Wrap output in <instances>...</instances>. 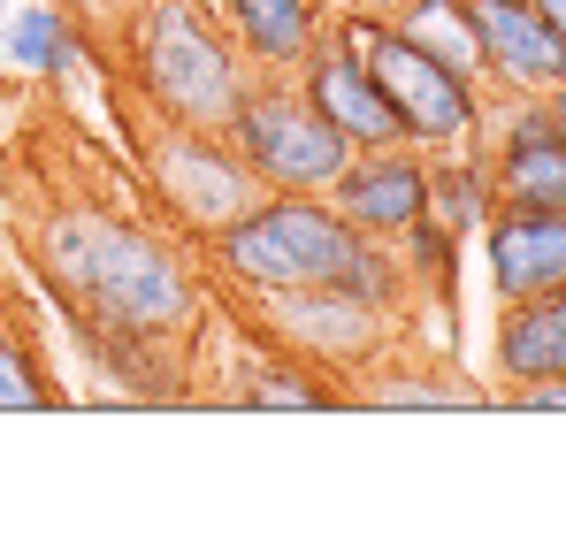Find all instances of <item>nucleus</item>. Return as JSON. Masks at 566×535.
<instances>
[{"instance_id":"nucleus-7","label":"nucleus","mask_w":566,"mask_h":535,"mask_svg":"<svg viewBox=\"0 0 566 535\" xmlns=\"http://www.w3.org/2000/svg\"><path fill=\"white\" fill-rule=\"evenodd\" d=\"M329 207L368 230V238H413L437 207V169L406 146H376V154H353L345 177L329 183Z\"/></svg>"},{"instance_id":"nucleus-23","label":"nucleus","mask_w":566,"mask_h":535,"mask_svg":"<svg viewBox=\"0 0 566 535\" xmlns=\"http://www.w3.org/2000/svg\"><path fill=\"white\" fill-rule=\"evenodd\" d=\"M536 8H544V15L559 23V39H566V0H536Z\"/></svg>"},{"instance_id":"nucleus-18","label":"nucleus","mask_w":566,"mask_h":535,"mask_svg":"<svg viewBox=\"0 0 566 535\" xmlns=\"http://www.w3.org/2000/svg\"><path fill=\"white\" fill-rule=\"evenodd\" d=\"M39 406H46V375L15 337H0V413H39Z\"/></svg>"},{"instance_id":"nucleus-19","label":"nucleus","mask_w":566,"mask_h":535,"mask_svg":"<svg viewBox=\"0 0 566 535\" xmlns=\"http://www.w3.org/2000/svg\"><path fill=\"white\" fill-rule=\"evenodd\" d=\"M376 406L390 413H421V406H474V390H437V382H376Z\"/></svg>"},{"instance_id":"nucleus-17","label":"nucleus","mask_w":566,"mask_h":535,"mask_svg":"<svg viewBox=\"0 0 566 535\" xmlns=\"http://www.w3.org/2000/svg\"><path fill=\"white\" fill-rule=\"evenodd\" d=\"M245 406H269V413H329V390L314 375H298L291 359H253L245 367Z\"/></svg>"},{"instance_id":"nucleus-3","label":"nucleus","mask_w":566,"mask_h":535,"mask_svg":"<svg viewBox=\"0 0 566 535\" xmlns=\"http://www.w3.org/2000/svg\"><path fill=\"white\" fill-rule=\"evenodd\" d=\"M245 54L191 8V0H154L138 23V70L146 92L169 107V123L191 130H230V115L245 107Z\"/></svg>"},{"instance_id":"nucleus-22","label":"nucleus","mask_w":566,"mask_h":535,"mask_svg":"<svg viewBox=\"0 0 566 535\" xmlns=\"http://www.w3.org/2000/svg\"><path fill=\"white\" fill-rule=\"evenodd\" d=\"M345 8H353V15H382V23H390V15H406L413 0H345Z\"/></svg>"},{"instance_id":"nucleus-8","label":"nucleus","mask_w":566,"mask_h":535,"mask_svg":"<svg viewBox=\"0 0 566 535\" xmlns=\"http://www.w3.org/2000/svg\"><path fill=\"white\" fill-rule=\"evenodd\" d=\"M306 99L345 130V146H353V154L406 146V123H398L390 92L376 85V70H368V54H360L353 39H329V46H314V54H306Z\"/></svg>"},{"instance_id":"nucleus-9","label":"nucleus","mask_w":566,"mask_h":535,"mask_svg":"<svg viewBox=\"0 0 566 535\" xmlns=\"http://www.w3.org/2000/svg\"><path fill=\"white\" fill-rule=\"evenodd\" d=\"M474 39H482V70L521 92H559L566 85V39L536 0H468Z\"/></svg>"},{"instance_id":"nucleus-14","label":"nucleus","mask_w":566,"mask_h":535,"mask_svg":"<svg viewBox=\"0 0 566 535\" xmlns=\"http://www.w3.org/2000/svg\"><path fill=\"white\" fill-rule=\"evenodd\" d=\"M222 8H230L238 46H245L253 62H269V70H298V62L322 46L314 0H222Z\"/></svg>"},{"instance_id":"nucleus-4","label":"nucleus","mask_w":566,"mask_h":535,"mask_svg":"<svg viewBox=\"0 0 566 535\" xmlns=\"http://www.w3.org/2000/svg\"><path fill=\"white\" fill-rule=\"evenodd\" d=\"M345 39L368 54L376 85L390 92V107H398V123H406V146L444 154V146H468L474 138L482 107H474V77L468 70L437 62L413 31H398V23H382V15H353Z\"/></svg>"},{"instance_id":"nucleus-1","label":"nucleus","mask_w":566,"mask_h":535,"mask_svg":"<svg viewBox=\"0 0 566 535\" xmlns=\"http://www.w3.org/2000/svg\"><path fill=\"white\" fill-rule=\"evenodd\" d=\"M214 253L238 283L253 291H314V283H337L368 306H390L398 291V268L382 253V238L353 230L322 191H269L253 199L230 230H214Z\"/></svg>"},{"instance_id":"nucleus-2","label":"nucleus","mask_w":566,"mask_h":535,"mask_svg":"<svg viewBox=\"0 0 566 535\" xmlns=\"http://www.w3.org/2000/svg\"><path fill=\"white\" fill-rule=\"evenodd\" d=\"M39 253L54 268V283L93 306L107 329L123 337H161V329H185L191 322V283L177 253L99 207H77V214H54L39 230Z\"/></svg>"},{"instance_id":"nucleus-16","label":"nucleus","mask_w":566,"mask_h":535,"mask_svg":"<svg viewBox=\"0 0 566 535\" xmlns=\"http://www.w3.org/2000/svg\"><path fill=\"white\" fill-rule=\"evenodd\" d=\"M70 54H77V39H70V23H62L54 8H23V15L8 23V62H15V70H31V77H62Z\"/></svg>"},{"instance_id":"nucleus-24","label":"nucleus","mask_w":566,"mask_h":535,"mask_svg":"<svg viewBox=\"0 0 566 535\" xmlns=\"http://www.w3.org/2000/svg\"><path fill=\"white\" fill-rule=\"evenodd\" d=\"M552 115H559V130H566V85H559V92H552Z\"/></svg>"},{"instance_id":"nucleus-21","label":"nucleus","mask_w":566,"mask_h":535,"mask_svg":"<svg viewBox=\"0 0 566 535\" xmlns=\"http://www.w3.org/2000/svg\"><path fill=\"white\" fill-rule=\"evenodd\" d=\"M521 413H566V375L559 382H536V390H505Z\"/></svg>"},{"instance_id":"nucleus-12","label":"nucleus","mask_w":566,"mask_h":535,"mask_svg":"<svg viewBox=\"0 0 566 535\" xmlns=\"http://www.w3.org/2000/svg\"><path fill=\"white\" fill-rule=\"evenodd\" d=\"M497 375L505 390H536L566 375V283L544 298H513L497 322Z\"/></svg>"},{"instance_id":"nucleus-5","label":"nucleus","mask_w":566,"mask_h":535,"mask_svg":"<svg viewBox=\"0 0 566 535\" xmlns=\"http://www.w3.org/2000/svg\"><path fill=\"white\" fill-rule=\"evenodd\" d=\"M230 138L261 191H329L353 161L345 130L306 92H245V107L230 115Z\"/></svg>"},{"instance_id":"nucleus-15","label":"nucleus","mask_w":566,"mask_h":535,"mask_svg":"<svg viewBox=\"0 0 566 535\" xmlns=\"http://www.w3.org/2000/svg\"><path fill=\"white\" fill-rule=\"evenodd\" d=\"M398 31H413L437 62H452V70H482V39H474V8L468 0H413L406 15H398Z\"/></svg>"},{"instance_id":"nucleus-10","label":"nucleus","mask_w":566,"mask_h":535,"mask_svg":"<svg viewBox=\"0 0 566 535\" xmlns=\"http://www.w3.org/2000/svg\"><path fill=\"white\" fill-rule=\"evenodd\" d=\"M482 261L490 291L513 298H544L566 283V207H497L482 230Z\"/></svg>"},{"instance_id":"nucleus-6","label":"nucleus","mask_w":566,"mask_h":535,"mask_svg":"<svg viewBox=\"0 0 566 535\" xmlns=\"http://www.w3.org/2000/svg\"><path fill=\"white\" fill-rule=\"evenodd\" d=\"M154 183H161V199L185 214L191 230H230L245 207H253V191H261V177L245 169V154L238 146H222L214 130H191V123H177L161 146H154Z\"/></svg>"},{"instance_id":"nucleus-20","label":"nucleus","mask_w":566,"mask_h":535,"mask_svg":"<svg viewBox=\"0 0 566 535\" xmlns=\"http://www.w3.org/2000/svg\"><path fill=\"white\" fill-rule=\"evenodd\" d=\"M437 199H444L452 222H474V214H482V183H474V169H437ZM429 214H437V207H429Z\"/></svg>"},{"instance_id":"nucleus-13","label":"nucleus","mask_w":566,"mask_h":535,"mask_svg":"<svg viewBox=\"0 0 566 535\" xmlns=\"http://www.w3.org/2000/svg\"><path fill=\"white\" fill-rule=\"evenodd\" d=\"M497 199L505 207H566V130L559 115H521L505 130V154H497Z\"/></svg>"},{"instance_id":"nucleus-11","label":"nucleus","mask_w":566,"mask_h":535,"mask_svg":"<svg viewBox=\"0 0 566 535\" xmlns=\"http://www.w3.org/2000/svg\"><path fill=\"white\" fill-rule=\"evenodd\" d=\"M276 329L314 359H345V353H368L382 337V306L337 291V283H314V291H276Z\"/></svg>"}]
</instances>
